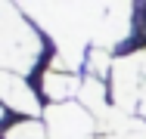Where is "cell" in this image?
Here are the masks:
<instances>
[{
  "mask_svg": "<svg viewBox=\"0 0 146 139\" xmlns=\"http://www.w3.org/2000/svg\"><path fill=\"white\" fill-rule=\"evenodd\" d=\"M115 139H146V124L140 121V117H137V121H134V124H131L124 133H118Z\"/></svg>",
  "mask_w": 146,
  "mask_h": 139,
  "instance_id": "11",
  "label": "cell"
},
{
  "mask_svg": "<svg viewBox=\"0 0 146 139\" xmlns=\"http://www.w3.org/2000/svg\"><path fill=\"white\" fill-rule=\"evenodd\" d=\"M112 65L115 59L109 56V50H100V47H90L87 53V71L93 77H103V74H112Z\"/></svg>",
  "mask_w": 146,
  "mask_h": 139,
  "instance_id": "10",
  "label": "cell"
},
{
  "mask_svg": "<svg viewBox=\"0 0 146 139\" xmlns=\"http://www.w3.org/2000/svg\"><path fill=\"white\" fill-rule=\"evenodd\" d=\"M81 74L75 71H56V68H47L44 77H40V90L50 102H68L72 96L81 93Z\"/></svg>",
  "mask_w": 146,
  "mask_h": 139,
  "instance_id": "6",
  "label": "cell"
},
{
  "mask_svg": "<svg viewBox=\"0 0 146 139\" xmlns=\"http://www.w3.org/2000/svg\"><path fill=\"white\" fill-rule=\"evenodd\" d=\"M44 56V40L31 19L13 3L0 0V65L13 74H28Z\"/></svg>",
  "mask_w": 146,
  "mask_h": 139,
  "instance_id": "2",
  "label": "cell"
},
{
  "mask_svg": "<svg viewBox=\"0 0 146 139\" xmlns=\"http://www.w3.org/2000/svg\"><path fill=\"white\" fill-rule=\"evenodd\" d=\"M0 96H3V105L13 111H19V114H40V102H37V96H34V90H31L25 77L22 74H13V71H3L0 74Z\"/></svg>",
  "mask_w": 146,
  "mask_h": 139,
  "instance_id": "5",
  "label": "cell"
},
{
  "mask_svg": "<svg viewBox=\"0 0 146 139\" xmlns=\"http://www.w3.org/2000/svg\"><path fill=\"white\" fill-rule=\"evenodd\" d=\"M140 65H143V99H140V114L146 117V50H140Z\"/></svg>",
  "mask_w": 146,
  "mask_h": 139,
  "instance_id": "12",
  "label": "cell"
},
{
  "mask_svg": "<svg viewBox=\"0 0 146 139\" xmlns=\"http://www.w3.org/2000/svg\"><path fill=\"white\" fill-rule=\"evenodd\" d=\"M3 139H47V124H40L34 117H22L19 124L6 127Z\"/></svg>",
  "mask_w": 146,
  "mask_h": 139,
  "instance_id": "9",
  "label": "cell"
},
{
  "mask_svg": "<svg viewBox=\"0 0 146 139\" xmlns=\"http://www.w3.org/2000/svg\"><path fill=\"white\" fill-rule=\"evenodd\" d=\"M13 3L28 16L34 25H40L47 34L53 31L56 16H59V0H13Z\"/></svg>",
  "mask_w": 146,
  "mask_h": 139,
  "instance_id": "7",
  "label": "cell"
},
{
  "mask_svg": "<svg viewBox=\"0 0 146 139\" xmlns=\"http://www.w3.org/2000/svg\"><path fill=\"white\" fill-rule=\"evenodd\" d=\"M78 102L84 105V108L93 114V117H100L103 111L109 108V99H106V87H103V77H84L81 83V93H78Z\"/></svg>",
  "mask_w": 146,
  "mask_h": 139,
  "instance_id": "8",
  "label": "cell"
},
{
  "mask_svg": "<svg viewBox=\"0 0 146 139\" xmlns=\"http://www.w3.org/2000/svg\"><path fill=\"white\" fill-rule=\"evenodd\" d=\"M134 0H59V16L50 31L56 43L53 68L78 71L87 65V47L112 50L131 37Z\"/></svg>",
  "mask_w": 146,
  "mask_h": 139,
  "instance_id": "1",
  "label": "cell"
},
{
  "mask_svg": "<svg viewBox=\"0 0 146 139\" xmlns=\"http://www.w3.org/2000/svg\"><path fill=\"white\" fill-rule=\"evenodd\" d=\"M140 99H143V65H140V53H127L115 59L112 65V105L124 111L140 108Z\"/></svg>",
  "mask_w": 146,
  "mask_h": 139,
  "instance_id": "4",
  "label": "cell"
},
{
  "mask_svg": "<svg viewBox=\"0 0 146 139\" xmlns=\"http://www.w3.org/2000/svg\"><path fill=\"white\" fill-rule=\"evenodd\" d=\"M47 139H93L96 117L81 102H50L44 108Z\"/></svg>",
  "mask_w": 146,
  "mask_h": 139,
  "instance_id": "3",
  "label": "cell"
}]
</instances>
